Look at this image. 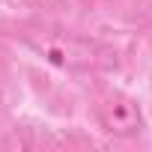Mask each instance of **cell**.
Wrapping results in <instances>:
<instances>
[{"label":"cell","mask_w":152,"mask_h":152,"mask_svg":"<svg viewBox=\"0 0 152 152\" xmlns=\"http://www.w3.org/2000/svg\"><path fill=\"white\" fill-rule=\"evenodd\" d=\"M96 119L110 137H137L143 131V110L128 96H107L96 104Z\"/></svg>","instance_id":"2"},{"label":"cell","mask_w":152,"mask_h":152,"mask_svg":"<svg viewBox=\"0 0 152 152\" xmlns=\"http://www.w3.org/2000/svg\"><path fill=\"white\" fill-rule=\"evenodd\" d=\"M24 42L51 66L69 72H104L116 66V54L96 39L75 36L63 30H33L24 33Z\"/></svg>","instance_id":"1"}]
</instances>
